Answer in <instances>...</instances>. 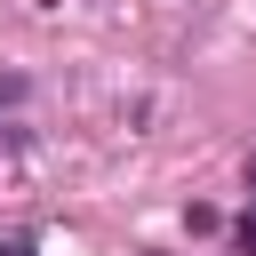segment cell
<instances>
[{
    "label": "cell",
    "mask_w": 256,
    "mask_h": 256,
    "mask_svg": "<svg viewBox=\"0 0 256 256\" xmlns=\"http://www.w3.org/2000/svg\"><path fill=\"white\" fill-rule=\"evenodd\" d=\"M0 256H32V240H16V232H8V240H0Z\"/></svg>",
    "instance_id": "cell-1"
}]
</instances>
